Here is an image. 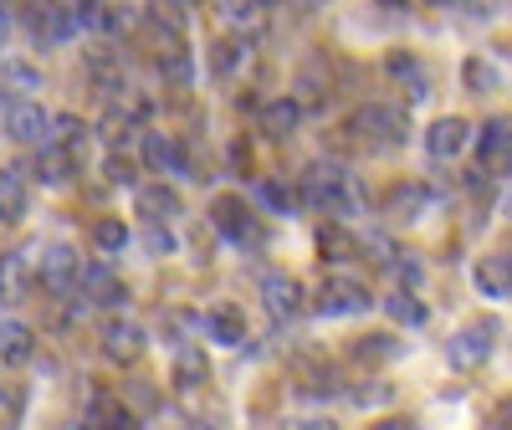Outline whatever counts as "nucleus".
<instances>
[{
  "mask_svg": "<svg viewBox=\"0 0 512 430\" xmlns=\"http://www.w3.org/2000/svg\"><path fill=\"white\" fill-rule=\"evenodd\" d=\"M303 195H308V205H318L328 221H349V215H359V185H354V175L344 164H328V159H318V164H308V175H303Z\"/></svg>",
  "mask_w": 512,
  "mask_h": 430,
  "instance_id": "f257e3e1",
  "label": "nucleus"
},
{
  "mask_svg": "<svg viewBox=\"0 0 512 430\" xmlns=\"http://www.w3.org/2000/svg\"><path fill=\"white\" fill-rule=\"evenodd\" d=\"M21 26L31 36V47H62V41L77 31V16L62 6V0H26Z\"/></svg>",
  "mask_w": 512,
  "mask_h": 430,
  "instance_id": "f03ea898",
  "label": "nucleus"
},
{
  "mask_svg": "<svg viewBox=\"0 0 512 430\" xmlns=\"http://www.w3.org/2000/svg\"><path fill=\"white\" fill-rule=\"evenodd\" d=\"M374 292L359 282V277H328L318 287V313L323 318H354V313H369Z\"/></svg>",
  "mask_w": 512,
  "mask_h": 430,
  "instance_id": "7ed1b4c3",
  "label": "nucleus"
},
{
  "mask_svg": "<svg viewBox=\"0 0 512 430\" xmlns=\"http://www.w3.org/2000/svg\"><path fill=\"white\" fill-rule=\"evenodd\" d=\"M354 128H359V134H369L374 144H405L410 139V118L395 103H364L354 113Z\"/></svg>",
  "mask_w": 512,
  "mask_h": 430,
  "instance_id": "20e7f679",
  "label": "nucleus"
},
{
  "mask_svg": "<svg viewBox=\"0 0 512 430\" xmlns=\"http://www.w3.org/2000/svg\"><path fill=\"white\" fill-rule=\"evenodd\" d=\"M210 221H216V231L226 236V241H236V246H256L262 241V231H256V215L246 210V200L241 195H216L210 200Z\"/></svg>",
  "mask_w": 512,
  "mask_h": 430,
  "instance_id": "39448f33",
  "label": "nucleus"
},
{
  "mask_svg": "<svg viewBox=\"0 0 512 430\" xmlns=\"http://www.w3.org/2000/svg\"><path fill=\"white\" fill-rule=\"evenodd\" d=\"M492 349H497V328H492V323H472V328H461V333L446 343V359H451L456 369H477V364L492 359Z\"/></svg>",
  "mask_w": 512,
  "mask_h": 430,
  "instance_id": "423d86ee",
  "label": "nucleus"
},
{
  "mask_svg": "<svg viewBox=\"0 0 512 430\" xmlns=\"http://www.w3.org/2000/svg\"><path fill=\"white\" fill-rule=\"evenodd\" d=\"M466 144H472V123L466 118H436L431 128H425V154L431 159H441V164H451L456 154H466Z\"/></svg>",
  "mask_w": 512,
  "mask_h": 430,
  "instance_id": "0eeeda50",
  "label": "nucleus"
},
{
  "mask_svg": "<svg viewBox=\"0 0 512 430\" xmlns=\"http://www.w3.org/2000/svg\"><path fill=\"white\" fill-rule=\"evenodd\" d=\"M47 108L41 103H31V98H16V103H6V139H16V144H41L47 139Z\"/></svg>",
  "mask_w": 512,
  "mask_h": 430,
  "instance_id": "6e6552de",
  "label": "nucleus"
},
{
  "mask_svg": "<svg viewBox=\"0 0 512 430\" xmlns=\"http://www.w3.org/2000/svg\"><path fill=\"white\" fill-rule=\"evenodd\" d=\"M77 287H82V297L88 303H103V308H123L128 303V287L113 277V267H103V262H88V267H77Z\"/></svg>",
  "mask_w": 512,
  "mask_h": 430,
  "instance_id": "1a4fd4ad",
  "label": "nucleus"
},
{
  "mask_svg": "<svg viewBox=\"0 0 512 430\" xmlns=\"http://www.w3.org/2000/svg\"><path fill=\"white\" fill-rule=\"evenodd\" d=\"M139 154H144V164L154 169V175H190L180 139H169V134H139Z\"/></svg>",
  "mask_w": 512,
  "mask_h": 430,
  "instance_id": "9d476101",
  "label": "nucleus"
},
{
  "mask_svg": "<svg viewBox=\"0 0 512 430\" xmlns=\"http://www.w3.org/2000/svg\"><path fill=\"white\" fill-rule=\"evenodd\" d=\"M77 251L72 246H47L41 251V267H36V277H41V287L47 292H72L77 287Z\"/></svg>",
  "mask_w": 512,
  "mask_h": 430,
  "instance_id": "9b49d317",
  "label": "nucleus"
},
{
  "mask_svg": "<svg viewBox=\"0 0 512 430\" xmlns=\"http://www.w3.org/2000/svg\"><path fill=\"white\" fill-rule=\"evenodd\" d=\"M31 169H36V180H41V185L62 190V185H72V180H77V154H72L67 144H41Z\"/></svg>",
  "mask_w": 512,
  "mask_h": 430,
  "instance_id": "f8f14e48",
  "label": "nucleus"
},
{
  "mask_svg": "<svg viewBox=\"0 0 512 430\" xmlns=\"http://www.w3.org/2000/svg\"><path fill=\"white\" fill-rule=\"evenodd\" d=\"M103 354H108L113 364H134V359L144 354V328H139V323H123V318L103 323Z\"/></svg>",
  "mask_w": 512,
  "mask_h": 430,
  "instance_id": "ddd939ff",
  "label": "nucleus"
},
{
  "mask_svg": "<svg viewBox=\"0 0 512 430\" xmlns=\"http://www.w3.org/2000/svg\"><path fill=\"white\" fill-rule=\"evenodd\" d=\"M262 303H267L272 318H297V313H303V282L272 272V277L262 282Z\"/></svg>",
  "mask_w": 512,
  "mask_h": 430,
  "instance_id": "4468645a",
  "label": "nucleus"
},
{
  "mask_svg": "<svg viewBox=\"0 0 512 430\" xmlns=\"http://www.w3.org/2000/svg\"><path fill=\"white\" fill-rule=\"evenodd\" d=\"M134 210H139V221H175L180 215V190H169L164 180L159 185H139L134 190Z\"/></svg>",
  "mask_w": 512,
  "mask_h": 430,
  "instance_id": "2eb2a0df",
  "label": "nucleus"
},
{
  "mask_svg": "<svg viewBox=\"0 0 512 430\" xmlns=\"http://www.w3.org/2000/svg\"><path fill=\"white\" fill-rule=\"evenodd\" d=\"M41 88V72L31 62H16V57H0V103H16V98H36Z\"/></svg>",
  "mask_w": 512,
  "mask_h": 430,
  "instance_id": "dca6fc26",
  "label": "nucleus"
},
{
  "mask_svg": "<svg viewBox=\"0 0 512 430\" xmlns=\"http://www.w3.org/2000/svg\"><path fill=\"white\" fill-rule=\"evenodd\" d=\"M472 277H477V292H482V297H492V303H507V292H512V267H507V251L482 256Z\"/></svg>",
  "mask_w": 512,
  "mask_h": 430,
  "instance_id": "f3484780",
  "label": "nucleus"
},
{
  "mask_svg": "<svg viewBox=\"0 0 512 430\" xmlns=\"http://www.w3.org/2000/svg\"><path fill=\"white\" fill-rule=\"evenodd\" d=\"M297 118H303V108H297V98H272L267 108H262V139H292V128H297Z\"/></svg>",
  "mask_w": 512,
  "mask_h": 430,
  "instance_id": "a211bd4d",
  "label": "nucleus"
},
{
  "mask_svg": "<svg viewBox=\"0 0 512 430\" xmlns=\"http://www.w3.org/2000/svg\"><path fill=\"white\" fill-rule=\"evenodd\" d=\"M205 338L226 343V349H241V343H246V323L236 318V308H210L205 313Z\"/></svg>",
  "mask_w": 512,
  "mask_h": 430,
  "instance_id": "6ab92c4d",
  "label": "nucleus"
},
{
  "mask_svg": "<svg viewBox=\"0 0 512 430\" xmlns=\"http://www.w3.org/2000/svg\"><path fill=\"white\" fill-rule=\"evenodd\" d=\"M31 343H36V333L21 318H0V359H6V364H26Z\"/></svg>",
  "mask_w": 512,
  "mask_h": 430,
  "instance_id": "aec40b11",
  "label": "nucleus"
},
{
  "mask_svg": "<svg viewBox=\"0 0 512 430\" xmlns=\"http://www.w3.org/2000/svg\"><path fill=\"white\" fill-rule=\"evenodd\" d=\"M26 205H31V195H26V180L16 175V169H0V221H6V226H16L21 215H26Z\"/></svg>",
  "mask_w": 512,
  "mask_h": 430,
  "instance_id": "412c9836",
  "label": "nucleus"
},
{
  "mask_svg": "<svg viewBox=\"0 0 512 430\" xmlns=\"http://www.w3.org/2000/svg\"><path fill=\"white\" fill-rule=\"evenodd\" d=\"M507 134H512L507 113L487 118V123H482V134H477V159H482V164H502V159H507Z\"/></svg>",
  "mask_w": 512,
  "mask_h": 430,
  "instance_id": "4be33fe9",
  "label": "nucleus"
},
{
  "mask_svg": "<svg viewBox=\"0 0 512 430\" xmlns=\"http://www.w3.org/2000/svg\"><path fill=\"white\" fill-rule=\"evenodd\" d=\"M205 379H210L205 349H195V343H185V349H175V384H180V390H200Z\"/></svg>",
  "mask_w": 512,
  "mask_h": 430,
  "instance_id": "5701e85b",
  "label": "nucleus"
},
{
  "mask_svg": "<svg viewBox=\"0 0 512 430\" xmlns=\"http://www.w3.org/2000/svg\"><path fill=\"white\" fill-rule=\"evenodd\" d=\"M384 72H390L395 82H405V88H415L410 103H420L425 93H431V77H425V67L410 57V52H390V62H384Z\"/></svg>",
  "mask_w": 512,
  "mask_h": 430,
  "instance_id": "b1692460",
  "label": "nucleus"
},
{
  "mask_svg": "<svg viewBox=\"0 0 512 430\" xmlns=\"http://www.w3.org/2000/svg\"><path fill=\"white\" fill-rule=\"evenodd\" d=\"M425 185H400L395 195H390V205H384V215H390V221H415V215L425 210Z\"/></svg>",
  "mask_w": 512,
  "mask_h": 430,
  "instance_id": "393cba45",
  "label": "nucleus"
},
{
  "mask_svg": "<svg viewBox=\"0 0 512 430\" xmlns=\"http://www.w3.org/2000/svg\"><path fill=\"white\" fill-rule=\"evenodd\" d=\"M384 313H390L395 323H410V328H420V323H425V303H420L415 292H405V287L384 297Z\"/></svg>",
  "mask_w": 512,
  "mask_h": 430,
  "instance_id": "a878e982",
  "label": "nucleus"
},
{
  "mask_svg": "<svg viewBox=\"0 0 512 430\" xmlns=\"http://www.w3.org/2000/svg\"><path fill=\"white\" fill-rule=\"evenodd\" d=\"M93 246H98V251H108V256H113V251H123V246H128V226L108 215V221H98V226H93Z\"/></svg>",
  "mask_w": 512,
  "mask_h": 430,
  "instance_id": "bb28decb",
  "label": "nucleus"
},
{
  "mask_svg": "<svg viewBox=\"0 0 512 430\" xmlns=\"http://www.w3.org/2000/svg\"><path fill=\"white\" fill-rule=\"evenodd\" d=\"M26 287V262L11 251V256H0V297H16Z\"/></svg>",
  "mask_w": 512,
  "mask_h": 430,
  "instance_id": "cd10ccee",
  "label": "nucleus"
},
{
  "mask_svg": "<svg viewBox=\"0 0 512 430\" xmlns=\"http://www.w3.org/2000/svg\"><path fill=\"white\" fill-rule=\"evenodd\" d=\"M159 72L169 77V82H175V88H190V82H195V67H190V57L175 47V52H169V57H159Z\"/></svg>",
  "mask_w": 512,
  "mask_h": 430,
  "instance_id": "c85d7f7f",
  "label": "nucleus"
},
{
  "mask_svg": "<svg viewBox=\"0 0 512 430\" xmlns=\"http://www.w3.org/2000/svg\"><path fill=\"white\" fill-rule=\"evenodd\" d=\"M149 16H154V26H164L169 36H180V31H185V16H180V0H149Z\"/></svg>",
  "mask_w": 512,
  "mask_h": 430,
  "instance_id": "c756f323",
  "label": "nucleus"
},
{
  "mask_svg": "<svg viewBox=\"0 0 512 430\" xmlns=\"http://www.w3.org/2000/svg\"><path fill=\"white\" fill-rule=\"evenodd\" d=\"M241 57H251L246 52V41H236V36H226L221 47H216V72L221 77H236V67H241Z\"/></svg>",
  "mask_w": 512,
  "mask_h": 430,
  "instance_id": "7c9ffc66",
  "label": "nucleus"
},
{
  "mask_svg": "<svg viewBox=\"0 0 512 430\" xmlns=\"http://www.w3.org/2000/svg\"><path fill=\"white\" fill-rule=\"evenodd\" d=\"M88 420H93V425H128V410H123V405H113L108 395H93Z\"/></svg>",
  "mask_w": 512,
  "mask_h": 430,
  "instance_id": "2f4dec72",
  "label": "nucleus"
},
{
  "mask_svg": "<svg viewBox=\"0 0 512 430\" xmlns=\"http://www.w3.org/2000/svg\"><path fill=\"white\" fill-rule=\"evenodd\" d=\"M466 82H472L477 93H492V88H497L502 77H497V72L487 67V57H472V62H466Z\"/></svg>",
  "mask_w": 512,
  "mask_h": 430,
  "instance_id": "473e14b6",
  "label": "nucleus"
},
{
  "mask_svg": "<svg viewBox=\"0 0 512 430\" xmlns=\"http://www.w3.org/2000/svg\"><path fill=\"white\" fill-rule=\"evenodd\" d=\"M103 134H108V144H113V149H123V144H128V134H134V118L113 108V113H108V123H103Z\"/></svg>",
  "mask_w": 512,
  "mask_h": 430,
  "instance_id": "72a5a7b5",
  "label": "nucleus"
},
{
  "mask_svg": "<svg viewBox=\"0 0 512 430\" xmlns=\"http://www.w3.org/2000/svg\"><path fill=\"white\" fill-rule=\"evenodd\" d=\"M221 6H226V16L236 21V26H256V21H262V6H256V0H246V6H241V0H221Z\"/></svg>",
  "mask_w": 512,
  "mask_h": 430,
  "instance_id": "f704fd0d",
  "label": "nucleus"
},
{
  "mask_svg": "<svg viewBox=\"0 0 512 430\" xmlns=\"http://www.w3.org/2000/svg\"><path fill=\"white\" fill-rule=\"evenodd\" d=\"M390 354H395V343L384 333L379 338H359V359H390Z\"/></svg>",
  "mask_w": 512,
  "mask_h": 430,
  "instance_id": "c9c22d12",
  "label": "nucleus"
},
{
  "mask_svg": "<svg viewBox=\"0 0 512 430\" xmlns=\"http://www.w3.org/2000/svg\"><path fill=\"white\" fill-rule=\"evenodd\" d=\"M103 169H108V180H113V185H134V164H128L123 154H108Z\"/></svg>",
  "mask_w": 512,
  "mask_h": 430,
  "instance_id": "e433bc0d",
  "label": "nucleus"
},
{
  "mask_svg": "<svg viewBox=\"0 0 512 430\" xmlns=\"http://www.w3.org/2000/svg\"><path fill=\"white\" fill-rule=\"evenodd\" d=\"M262 195H267L277 210H292V205H297V195H292L287 185H277V180H267V185H262Z\"/></svg>",
  "mask_w": 512,
  "mask_h": 430,
  "instance_id": "4c0bfd02",
  "label": "nucleus"
},
{
  "mask_svg": "<svg viewBox=\"0 0 512 430\" xmlns=\"http://www.w3.org/2000/svg\"><path fill=\"white\" fill-rule=\"evenodd\" d=\"M169 246H175V236L164 231V221H154V231H149V251L159 256V251H169Z\"/></svg>",
  "mask_w": 512,
  "mask_h": 430,
  "instance_id": "58836bf2",
  "label": "nucleus"
},
{
  "mask_svg": "<svg viewBox=\"0 0 512 430\" xmlns=\"http://www.w3.org/2000/svg\"><path fill=\"white\" fill-rule=\"evenodd\" d=\"M400 282H405V287H420V267L405 262V267H400Z\"/></svg>",
  "mask_w": 512,
  "mask_h": 430,
  "instance_id": "ea45409f",
  "label": "nucleus"
},
{
  "mask_svg": "<svg viewBox=\"0 0 512 430\" xmlns=\"http://www.w3.org/2000/svg\"><path fill=\"white\" fill-rule=\"evenodd\" d=\"M0 420H16V400L11 395H0Z\"/></svg>",
  "mask_w": 512,
  "mask_h": 430,
  "instance_id": "a19ab883",
  "label": "nucleus"
},
{
  "mask_svg": "<svg viewBox=\"0 0 512 430\" xmlns=\"http://www.w3.org/2000/svg\"><path fill=\"white\" fill-rule=\"evenodd\" d=\"M6 36H11V11L0 6V47H6Z\"/></svg>",
  "mask_w": 512,
  "mask_h": 430,
  "instance_id": "79ce46f5",
  "label": "nucleus"
},
{
  "mask_svg": "<svg viewBox=\"0 0 512 430\" xmlns=\"http://www.w3.org/2000/svg\"><path fill=\"white\" fill-rule=\"evenodd\" d=\"M379 6H405V0H379Z\"/></svg>",
  "mask_w": 512,
  "mask_h": 430,
  "instance_id": "37998d69",
  "label": "nucleus"
},
{
  "mask_svg": "<svg viewBox=\"0 0 512 430\" xmlns=\"http://www.w3.org/2000/svg\"><path fill=\"white\" fill-rule=\"evenodd\" d=\"M180 6H200V0H180Z\"/></svg>",
  "mask_w": 512,
  "mask_h": 430,
  "instance_id": "c03bdc74",
  "label": "nucleus"
},
{
  "mask_svg": "<svg viewBox=\"0 0 512 430\" xmlns=\"http://www.w3.org/2000/svg\"><path fill=\"white\" fill-rule=\"evenodd\" d=\"M267 6H282V0H267Z\"/></svg>",
  "mask_w": 512,
  "mask_h": 430,
  "instance_id": "a18cd8bd",
  "label": "nucleus"
},
{
  "mask_svg": "<svg viewBox=\"0 0 512 430\" xmlns=\"http://www.w3.org/2000/svg\"><path fill=\"white\" fill-rule=\"evenodd\" d=\"M436 6H446V0H436Z\"/></svg>",
  "mask_w": 512,
  "mask_h": 430,
  "instance_id": "49530a36",
  "label": "nucleus"
}]
</instances>
